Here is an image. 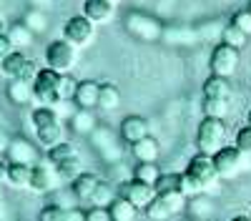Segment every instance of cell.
<instances>
[{
	"label": "cell",
	"instance_id": "cell-20",
	"mask_svg": "<svg viewBox=\"0 0 251 221\" xmlns=\"http://www.w3.org/2000/svg\"><path fill=\"white\" fill-rule=\"evenodd\" d=\"M131 153H133V158L138 161V164H153V161H158V156H161V146H158V141L153 138V136H146V138H141L138 144H133L131 146Z\"/></svg>",
	"mask_w": 251,
	"mask_h": 221
},
{
	"label": "cell",
	"instance_id": "cell-37",
	"mask_svg": "<svg viewBox=\"0 0 251 221\" xmlns=\"http://www.w3.org/2000/svg\"><path fill=\"white\" fill-rule=\"evenodd\" d=\"M178 191L188 198V201H191V198H196V196H201L203 194V189H201V184H199V181L191 176V173H181V184H178Z\"/></svg>",
	"mask_w": 251,
	"mask_h": 221
},
{
	"label": "cell",
	"instance_id": "cell-51",
	"mask_svg": "<svg viewBox=\"0 0 251 221\" xmlns=\"http://www.w3.org/2000/svg\"><path fill=\"white\" fill-rule=\"evenodd\" d=\"M3 214H5V204H3V194H0V219H3Z\"/></svg>",
	"mask_w": 251,
	"mask_h": 221
},
{
	"label": "cell",
	"instance_id": "cell-28",
	"mask_svg": "<svg viewBox=\"0 0 251 221\" xmlns=\"http://www.w3.org/2000/svg\"><path fill=\"white\" fill-rule=\"evenodd\" d=\"M108 214H111V221H136L138 209L131 204V201L116 196V198L111 201V206H108Z\"/></svg>",
	"mask_w": 251,
	"mask_h": 221
},
{
	"label": "cell",
	"instance_id": "cell-34",
	"mask_svg": "<svg viewBox=\"0 0 251 221\" xmlns=\"http://www.w3.org/2000/svg\"><path fill=\"white\" fill-rule=\"evenodd\" d=\"M203 116H211V118H226L228 113V100H219V98H203Z\"/></svg>",
	"mask_w": 251,
	"mask_h": 221
},
{
	"label": "cell",
	"instance_id": "cell-33",
	"mask_svg": "<svg viewBox=\"0 0 251 221\" xmlns=\"http://www.w3.org/2000/svg\"><path fill=\"white\" fill-rule=\"evenodd\" d=\"M23 23L38 35V33H46L48 30V15L46 10H38V8H30L25 15H23Z\"/></svg>",
	"mask_w": 251,
	"mask_h": 221
},
{
	"label": "cell",
	"instance_id": "cell-35",
	"mask_svg": "<svg viewBox=\"0 0 251 221\" xmlns=\"http://www.w3.org/2000/svg\"><path fill=\"white\" fill-rule=\"evenodd\" d=\"M246 38L249 35H244L239 28H234L231 23L228 25H224V30H221V43H226V46H231V48H241V46H246Z\"/></svg>",
	"mask_w": 251,
	"mask_h": 221
},
{
	"label": "cell",
	"instance_id": "cell-11",
	"mask_svg": "<svg viewBox=\"0 0 251 221\" xmlns=\"http://www.w3.org/2000/svg\"><path fill=\"white\" fill-rule=\"evenodd\" d=\"M211 158H214V166H216L219 178L226 181V178L239 176V171L244 169V158H246V156H244L236 146H224V148L216 151Z\"/></svg>",
	"mask_w": 251,
	"mask_h": 221
},
{
	"label": "cell",
	"instance_id": "cell-22",
	"mask_svg": "<svg viewBox=\"0 0 251 221\" xmlns=\"http://www.w3.org/2000/svg\"><path fill=\"white\" fill-rule=\"evenodd\" d=\"M203 98H219V100H231V83L228 78L221 75H208L203 80Z\"/></svg>",
	"mask_w": 251,
	"mask_h": 221
},
{
	"label": "cell",
	"instance_id": "cell-21",
	"mask_svg": "<svg viewBox=\"0 0 251 221\" xmlns=\"http://www.w3.org/2000/svg\"><path fill=\"white\" fill-rule=\"evenodd\" d=\"M5 96L13 106H28L35 100L33 98V83H25V80H8Z\"/></svg>",
	"mask_w": 251,
	"mask_h": 221
},
{
	"label": "cell",
	"instance_id": "cell-30",
	"mask_svg": "<svg viewBox=\"0 0 251 221\" xmlns=\"http://www.w3.org/2000/svg\"><path fill=\"white\" fill-rule=\"evenodd\" d=\"M188 211L194 214L196 221H206V219L214 216V204H211V198H208V196L201 194V196H196V198L188 201Z\"/></svg>",
	"mask_w": 251,
	"mask_h": 221
},
{
	"label": "cell",
	"instance_id": "cell-4",
	"mask_svg": "<svg viewBox=\"0 0 251 221\" xmlns=\"http://www.w3.org/2000/svg\"><path fill=\"white\" fill-rule=\"evenodd\" d=\"M78 63V48L68 43L66 38H58L46 48V68H53L58 73H71Z\"/></svg>",
	"mask_w": 251,
	"mask_h": 221
},
{
	"label": "cell",
	"instance_id": "cell-16",
	"mask_svg": "<svg viewBox=\"0 0 251 221\" xmlns=\"http://www.w3.org/2000/svg\"><path fill=\"white\" fill-rule=\"evenodd\" d=\"M100 184H103V178H100L98 173L83 171V173L73 181V184H71V194H73L75 201H86V204H91V198H93V194L98 191Z\"/></svg>",
	"mask_w": 251,
	"mask_h": 221
},
{
	"label": "cell",
	"instance_id": "cell-23",
	"mask_svg": "<svg viewBox=\"0 0 251 221\" xmlns=\"http://www.w3.org/2000/svg\"><path fill=\"white\" fill-rule=\"evenodd\" d=\"M35 138H38V144L40 148H53L58 144H63L66 141V128H63V123L58 121V123H50V126H43V128H38L35 131Z\"/></svg>",
	"mask_w": 251,
	"mask_h": 221
},
{
	"label": "cell",
	"instance_id": "cell-46",
	"mask_svg": "<svg viewBox=\"0 0 251 221\" xmlns=\"http://www.w3.org/2000/svg\"><path fill=\"white\" fill-rule=\"evenodd\" d=\"M10 136L3 131V128H0V156H3V153H8V146H10Z\"/></svg>",
	"mask_w": 251,
	"mask_h": 221
},
{
	"label": "cell",
	"instance_id": "cell-40",
	"mask_svg": "<svg viewBox=\"0 0 251 221\" xmlns=\"http://www.w3.org/2000/svg\"><path fill=\"white\" fill-rule=\"evenodd\" d=\"M38 221H66V209L58 206V204H48L40 209Z\"/></svg>",
	"mask_w": 251,
	"mask_h": 221
},
{
	"label": "cell",
	"instance_id": "cell-7",
	"mask_svg": "<svg viewBox=\"0 0 251 221\" xmlns=\"http://www.w3.org/2000/svg\"><path fill=\"white\" fill-rule=\"evenodd\" d=\"M126 28H128V33L133 38L146 40V43L161 40V35H163V25L153 15H146V13H128L126 15Z\"/></svg>",
	"mask_w": 251,
	"mask_h": 221
},
{
	"label": "cell",
	"instance_id": "cell-12",
	"mask_svg": "<svg viewBox=\"0 0 251 221\" xmlns=\"http://www.w3.org/2000/svg\"><path fill=\"white\" fill-rule=\"evenodd\" d=\"M118 196L126 198V201H131V204L141 211V209H146L156 198V189L151 184H143V181L128 178V181H123V184H118Z\"/></svg>",
	"mask_w": 251,
	"mask_h": 221
},
{
	"label": "cell",
	"instance_id": "cell-17",
	"mask_svg": "<svg viewBox=\"0 0 251 221\" xmlns=\"http://www.w3.org/2000/svg\"><path fill=\"white\" fill-rule=\"evenodd\" d=\"M5 156H8V164H28V166L38 164V148L25 138H13Z\"/></svg>",
	"mask_w": 251,
	"mask_h": 221
},
{
	"label": "cell",
	"instance_id": "cell-1",
	"mask_svg": "<svg viewBox=\"0 0 251 221\" xmlns=\"http://www.w3.org/2000/svg\"><path fill=\"white\" fill-rule=\"evenodd\" d=\"M226 136H228V128H226V121L224 118H211V116H203V121L196 128V146H199V153H208L214 156L216 151H221L226 146Z\"/></svg>",
	"mask_w": 251,
	"mask_h": 221
},
{
	"label": "cell",
	"instance_id": "cell-47",
	"mask_svg": "<svg viewBox=\"0 0 251 221\" xmlns=\"http://www.w3.org/2000/svg\"><path fill=\"white\" fill-rule=\"evenodd\" d=\"M33 8H38V10L50 8V0H33Z\"/></svg>",
	"mask_w": 251,
	"mask_h": 221
},
{
	"label": "cell",
	"instance_id": "cell-24",
	"mask_svg": "<svg viewBox=\"0 0 251 221\" xmlns=\"http://www.w3.org/2000/svg\"><path fill=\"white\" fill-rule=\"evenodd\" d=\"M30 178H33V166H28V164H8L5 181L13 189H30Z\"/></svg>",
	"mask_w": 251,
	"mask_h": 221
},
{
	"label": "cell",
	"instance_id": "cell-32",
	"mask_svg": "<svg viewBox=\"0 0 251 221\" xmlns=\"http://www.w3.org/2000/svg\"><path fill=\"white\" fill-rule=\"evenodd\" d=\"M30 121H33V128L38 131V128H43V126L58 123L60 116H58V113H55V108H50V106H38V108H33Z\"/></svg>",
	"mask_w": 251,
	"mask_h": 221
},
{
	"label": "cell",
	"instance_id": "cell-2",
	"mask_svg": "<svg viewBox=\"0 0 251 221\" xmlns=\"http://www.w3.org/2000/svg\"><path fill=\"white\" fill-rule=\"evenodd\" d=\"M186 206H188V198L181 191H169V194H156V198L143 211L151 221H169L171 216L181 214Z\"/></svg>",
	"mask_w": 251,
	"mask_h": 221
},
{
	"label": "cell",
	"instance_id": "cell-36",
	"mask_svg": "<svg viewBox=\"0 0 251 221\" xmlns=\"http://www.w3.org/2000/svg\"><path fill=\"white\" fill-rule=\"evenodd\" d=\"M178 184H181V173L169 171V173H161L158 176L153 189H156V194H169V191H178Z\"/></svg>",
	"mask_w": 251,
	"mask_h": 221
},
{
	"label": "cell",
	"instance_id": "cell-26",
	"mask_svg": "<svg viewBox=\"0 0 251 221\" xmlns=\"http://www.w3.org/2000/svg\"><path fill=\"white\" fill-rule=\"evenodd\" d=\"M71 128L78 133V136H91L96 128H98V121L93 116V111H86V108H78L71 118Z\"/></svg>",
	"mask_w": 251,
	"mask_h": 221
},
{
	"label": "cell",
	"instance_id": "cell-9",
	"mask_svg": "<svg viewBox=\"0 0 251 221\" xmlns=\"http://www.w3.org/2000/svg\"><path fill=\"white\" fill-rule=\"evenodd\" d=\"M63 186L58 169L50 164V161H38L33 166V178H30V191L35 194H55Z\"/></svg>",
	"mask_w": 251,
	"mask_h": 221
},
{
	"label": "cell",
	"instance_id": "cell-18",
	"mask_svg": "<svg viewBox=\"0 0 251 221\" xmlns=\"http://www.w3.org/2000/svg\"><path fill=\"white\" fill-rule=\"evenodd\" d=\"M98 98H100V83L98 80H78V88H75V96H73L75 108L93 111V108H98Z\"/></svg>",
	"mask_w": 251,
	"mask_h": 221
},
{
	"label": "cell",
	"instance_id": "cell-55",
	"mask_svg": "<svg viewBox=\"0 0 251 221\" xmlns=\"http://www.w3.org/2000/svg\"><path fill=\"white\" fill-rule=\"evenodd\" d=\"M249 216H251V214H249Z\"/></svg>",
	"mask_w": 251,
	"mask_h": 221
},
{
	"label": "cell",
	"instance_id": "cell-49",
	"mask_svg": "<svg viewBox=\"0 0 251 221\" xmlns=\"http://www.w3.org/2000/svg\"><path fill=\"white\" fill-rule=\"evenodd\" d=\"M228 221H251V216L249 214H236V216H231Z\"/></svg>",
	"mask_w": 251,
	"mask_h": 221
},
{
	"label": "cell",
	"instance_id": "cell-19",
	"mask_svg": "<svg viewBox=\"0 0 251 221\" xmlns=\"http://www.w3.org/2000/svg\"><path fill=\"white\" fill-rule=\"evenodd\" d=\"M161 40H163V43H169V46H196L201 38H199V30L196 28L169 25V28H163Z\"/></svg>",
	"mask_w": 251,
	"mask_h": 221
},
{
	"label": "cell",
	"instance_id": "cell-41",
	"mask_svg": "<svg viewBox=\"0 0 251 221\" xmlns=\"http://www.w3.org/2000/svg\"><path fill=\"white\" fill-rule=\"evenodd\" d=\"M234 146H236L244 156H251V126H244V128H239V131H236Z\"/></svg>",
	"mask_w": 251,
	"mask_h": 221
},
{
	"label": "cell",
	"instance_id": "cell-38",
	"mask_svg": "<svg viewBox=\"0 0 251 221\" xmlns=\"http://www.w3.org/2000/svg\"><path fill=\"white\" fill-rule=\"evenodd\" d=\"M113 198H116V194H113L111 184H106V181H103V184L98 186V191L93 194V198H91V206H103V209H108Z\"/></svg>",
	"mask_w": 251,
	"mask_h": 221
},
{
	"label": "cell",
	"instance_id": "cell-31",
	"mask_svg": "<svg viewBox=\"0 0 251 221\" xmlns=\"http://www.w3.org/2000/svg\"><path fill=\"white\" fill-rule=\"evenodd\" d=\"M161 173H163V171L158 169L156 161H153V164H149V161H146V164H136L133 171H131V176H133L136 181H143V184H151V186L158 181Z\"/></svg>",
	"mask_w": 251,
	"mask_h": 221
},
{
	"label": "cell",
	"instance_id": "cell-29",
	"mask_svg": "<svg viewBox=\"0 0 251 221\" xmlns=\"http://www.w3.org/2000/svg\"><path fill=\"white\" fill-rule=\"evenodd\" d=\"M8 38H10V43H13V48H15V50H23V48L33 46L35 33H33L25 23H15V25H10V28H8Z\"/></svg>",
	"mask_w": 251,
	"mask_h": 221
},
{
	"label": "cell",
	"instance_id": "cell-52",
	"mask_svg": "<svg viewBox=\"0 0 251 221\" xmlns=\"http://www.w3.org/2000/svg\"><path fill=\"white\" fill-rule=\"evenodd\" d=\"M246 126H251V111H249V116H246Z\"/></svg>",
	"mask_w": 251,
	"mask_h": 221
},
{
	"label": "cell",
	"instance_id": "cell-42",
	"mask_svg": "<svg viewBox=\"0 0 251 221\" xmlns=\"http://www.w3.org/2000/svg\"><path fill=\"white\" fill-rule=\"evenodd\" d=\"M231 25L239 28L244 35H251V13H249V10H239V13H234Z\"/></svg>",
	"mask_w": 251,
	"mask_h": 221
},
{
	"label": "cell",
	"instance_id": "cell-44",
	"mask_svg": "<svg viewBox=\"0 0 251 221\" xmlns=\"http://www.w3.org/2000/svg\"><path fill=\"white\" fill-rule=\"evenodd\" d=\"M13 50H15V48H13V43H10L8 33H5V35H0V60H5Z\"/></svg>",
	"mask_w": 251,
	"mask_h": 221
},
{
	"label": "cell",
	"instance_id": "cell-39",
	"mask_svg": "<svg viewBox=\"0 0 251 221\" xmlns=\"http://www.w3.org/2000/svg\"><path fill=\"white\" fill-rule=\"evenodd\" d=\"M55 169H58V173H60V181H68V184H73V181L83 173V169H80V158L68 161V164H60V166H55Z\"/></svg>",
	"mask_w": 251,
	"mask_h": 221
},
{
	"label": "cell",
	"instance_id": "cell-50",
	"mask_svg": "<svg viewBox=\"0 0 251 221\" xmlns=\"http://www.w3.org/2000/svg\"><path fill=\"white\" fill-rule=\"evenodd\" d=\"M5 33H8V25H5V20L0 18V35H5Z\"/></svg>",
	"mask_w": 251,
	"mask_h": 221
},
{
	"label": "cell",
	"instance_id": "cell-8",
	"mask_svg": "<svg viewBox=\"0 0 251 221\" xmlns=\"http://www.w3.org/2000/svg\"><path fill=\"white\" fill-rule=\"evenodd\" d=\"M186 173H191V176L199 181L201 189H203V194L211 191V189H216V184L221 181L219 173H216V166H214V158L208 156V153H196L191 161H188Z\"/></svg>",
	"mask_w": 251,
	"mask_h": 221
},
{
	"label": "cell",
	"instance_id": "cell-45",
	"mask_svg": "<svg viewBox=\"0 0 251 221\" xmlns=\"http://www.w3.org/2000/svg\"><path fill=\"white\" fill-rule=\"evenodd\" d=\"M66 221H86V211L78 209V206H73V209L66 211Z\"/></svg>",
	"mask_w": 251,
	"mask_h": 221
},
{
	"label": "cell",
	"instance_id": "cell-5",
	"mask_svg": "<svg viewBox=\"0 0 251 221\" xmlns=\"http://www.w3.org/2000/svg\"><path fill=\"white\" fill-rule=\"evenodd\" d=\"M38 66L23 53V50H13L5 60H0V73H3L8 80H25V83H33L38 78Z\"/></svg>",
	"mask_w": 251,
	"mask_h": 221
},
{
	"label": "cell",
	"instance_id": "cell-6",
	"mask_svg": "<svg viewBox=\"0 0 251 221\" xmlns=\"http://www.w3.org/2000/svg\"><path fill=\"white\" fill-rule=\"evenodd\" d=\"M63 38H66L68 43H73L75 48H88L96 40V23H91L83 13H78V15L66 20V25H63Z\"/></svg>",
	"mask_w": 251,
	"mask_h": 221
},
{
	"label": "cell",
	"instance_id": "cell-14",
	"mask_svg": "<svg viewBox=\"0 0 251 221\" xmlns=\"http://www.w3.org/2000/svg\"><path fill=\"white\" fill-rule=\"evenodd\" d=\"M151 126H149V118L146 116H138V113H131V116H126L121 121V141H126V144H138L141 138L146 136H151L149 133Z\"/></svg>",
	"mask_w": 251,
	"mask_h": 221
},
{
	"label": "cell",
	"instance_id": "cell-3",
	"mask_svg": "<svg viewBox=\"0 0 251 221\" xmlns=\"http://www.w3.org/2000/svg\"><path fill=\"white\" fill-rule=\"evenodd\" d=\"M60 75H63V73H58V71H53V68H40V71H38V78L33 80V98L38 100L40 106L55 108V106L60 103V91H58Z\"/></svg>",
	"mask_w": 251,
	"mask_h": 221
},
{
	"label": "cell",
	"instance_id": "cell-48",
	"mask_svg": "<svg viewBox=\"0 0 251 221\" xmlns=\"http://www.w3.org/2000/svg\"><path fill=\"white\" fill-rule=\"evenodd\" d=\"M5 176H8V164H5V161H0V184L5 181Z\"/></svg>",
	"mask_w": 251,
	"mask_h": 221
},
{
	"label": "cell",
	"instance_id": "cell-13",
	"mask_svg": "<svg viewBox=\"0 0 251 221\" xmlns=\"http://www.w3.org/2000/svg\"><path fill=\"white\" fill-rule=\"evenodd\" d=\"M91 141H93V146L100 151V156L106 158L108 164H118V161H121V146H118V141H116L111 128H100L98 126L91 133Z\"/></svg>",
	"mask_w": 251,
	"mask_h": 221
},
{
	"label": "cell",
	"instance_id": "cell-27",
	"mask_svg": "<svg viewBox=\"0 0 251 221\" xmlns=\"http://www.w3.org/2000/svg\"><path fill=\"white\" fill-rule=\"evenodd\" d=\"M98 108L103 113H113L121 108V91L113 83H100V98H98Z\"/></svg>",
	"mask_w": 251,
	"mask_h": 221
},
{
	"label": "cell",
	"instance_id": "cell-15",
	"mask_svg": "<svg viewBox=\"0 0 251 221\" xmlns=\"http://www.w3.org/2000/svg\"><path fill=\"white\" fill-rule=\"evenodd\" d=\"M80 13L86 15L91 23L106 25V23H111L113 15H116V5L111 3V0H83Z\"/></svg>",
	"mask_w": 251,
	"mask_h": 221
},
{
	"label": "cell",
	"instance_id": "cell-54",
	"mask_svg": "<svg viewBox=\"0 0 251 221\" xmlns=\"http://www.w3.org/2000/svg\"><path fill=\"white\" fill-rule=\"evenodd\" d=\"M194 221H196V219H194Z\"/></svg>",
	"mask_w": 251,
	"mask_h": 221
},
{
	"label": "cell",
	"instance_id": "cell-10",
	"mask_svg": "<svg viewBox=\"0 0 251 221\" xmlns=\"http://www.w3.org/2000/svg\"><path fill=\"white\" fill-rule=\"evenodd\" d=\"M208 68H211V75H221V78H231L239 68V50L219 43L211 50V60H208Z\"/></svg>",
	"mask_w": 251,
	"mask_h": 221
},
{
	"label": "cell",
	"instance_id": "cell-25",
	"mask_svg": "<svg viewBox=\"0 0 251 221\" xmlns=\"http://www.w3.org/2000/svg\"><path fill=\"white\" fill-rule=\"evenodd\" d=\"M46 158L50 161L53 166H60V164H68V161L80 158V153H78V148L71 144V141H63V144H58V146L46 151Z\"/></svg>",
	"mask_w": 251,
	"mask_h": 221
},
{
	"label": "cell",
	"instance_id": "cell-53",
	"mask_svg": "<svg viewBox=\"0 0 251 221\" xmlns=\"http://www.w3.org/2000/svg\"><path fill=\"white\" fill-rule=\"evenodd\" d=\"M246 10H249V13H251V3H249V8H246Z\"/></svg>",
	"mask_w": 251,
	"mask_h": 221
},
{
	"label": "cell",
	"instance_id": "cell-43",
	"mask_svg": "<svg viewBox=\"0 0 251 221\" xmlns=\"http://www.w3.org/2000/svg\"><path fill=\"white\" fill-rule=\"evenodd\" d=\"M86 221H111V214H108V209H103V206H91L86 211Z\"/></svg>",
	"mask_w": 251,
	"mask_h": 221
}]
</instances>
